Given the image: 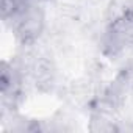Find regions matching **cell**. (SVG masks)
I'll return each mask as SVG.
<instances>
[{
  "mask_svg": "<svg viewBox=\"0 0 133 133\" xmlns=\"http://www.w3.org/2000/svg\"><path fill=\"white\" fill-rule=\"evenodd\" d=\"M44 30V11L39 6H28L17 19L14 31L22 44L35 42Z\"/></svg>",
  "mask_w": 133,
  "mask_h": 133,
  "instance_id": "cell-1",
  "label": "cell"
},
{
  "mask_svg": "<svg viewBox=\"0 0 133 133\" xmlns=\"http://www.w3.org/2000/svg\"><path fill=\"white\" fill-rule=\"evenodd\" d=\"M125 41L117 35L114 33L113 30L108 28V31L103 35L102 38V52L103 55H107L108 58H116L125 47Z\"/></svg>",
  "mask_w": 133,
  "mask_h": 133,
  "instance_id": "cell-3",
  "label": "cell"
},
{
  "mask_svg": "<svg viewBox=\"0 0 133 133\" xmlns=\"http://www.w3.org/2000/svg\"><path fill=\"white\" fill-rule=\"evenodd\" d=\"M28 6V0H2V17L3 21H16Z\"/></svg>",
  "mask_w": 133,
  "mask_h": 133,
  "instance_id": "cell-4",
  "label": "cell"
},
{
  "mask_svg": "<svg viewBox=\"0 0 133 133\" xmlns=\"http://www.w3.org/2000/svg\"><path fill=\"white\" fill-rule=\"evenodd\" d=\"M91 130L92 131H113L117 130V127L113 124V121H108L105 117V113H96L91 121Z\"/></svg>",
  "mask_w": 133,
  "mask_h": 133,
  "instance_id": "cell-5",
  "label": "cell"
},
{
  "mask_svg": "<svg viewBox=\"0 0 133 133\" xmlns=\"http://www.w3.org/2000/svg\"><path fill=\"white\" fill-rule=\"evenodd\" d=\"M127 78H128V86L130 89H133V69L130 72H127Z\"/></svg>",
  "mask_w": 133,
  "mask_h": 133,
  "instance_id": "cell-6",
  "label": "cell"
},
{
  "mask_svg": "<svg viewBox=\"0 0 133 133\" xmlns=\"http://www.w3.org/2000/svg\"><path fill=\"white\" fill-rule=\"evenodd\" d=\"M31 74L36 83V88L42 92H49L53 89L55 82H56V71L55 66L50 59L47 58H38L33 63Z\"/></svg>",
  "mask_w": 133,
  "mask_h": 133,
  "instance_id": "cell-2",
  "label": "cell"
}]
</instances>
